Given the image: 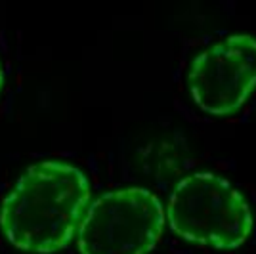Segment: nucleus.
I'll use <instances>...</instances> for the list:
<instances>
[{
  "instance_id": "nucleus-5",
  "label": "nucleus",
  "mask_w": 256,
  "mask_h": 254,
  "mask_svg": "<svg viewBox=\"0 0 256 254\" xmlns=\"http://www.w3.org/2000/svg\"><path fill=\"white\" fill-rule=\"evenodd\" d=\"M4 88V67H2V62H0V92Z\"/></svg>"
},
{
  "instance_id": "nucleus-1",
  "label": "nucleus",
  "mask_w": 256,
  "mask_h": 254,
  "mask_svg": "<svg viewBox=\"0 0 256 254\" xmlns=\"http://www.w3.org/2000/svg\"><path fill=\"white\" fill-rule=\"evenodd\" d=\"M90 182L64 160H42L20 176L0 206V228L16 248L52 254L78 232L90 204Z\"/></svg>"
},
{
  "instance_id": "nucleus-2",
  "label": "nucleus",
  "mask_w": 256,
  "mask_h": 254,
  "mask_svg": "<svg viewBox=\"0 0 256 254\" xmlns=\"http://www.w3.org/2000/svg\"><path fill=\"white\" fill-rule=\"evenodd\" d=\"M164 212L178 237L214 250L243 246L254 230V216L245 195L212 172H195L182 178Z\"/></svg>"
},
{
  "instance_id": "nucleus-3",
  "label": "nucleus",
  "mask_w": 256,
  "mask_h": 254,
  "mask_svg": "<svg viewBox=\"0 0 256 254\" xmlns=\"http://www.w3.org/2000/svg\"><path fill=\"white\" fill-rule=\"evenodd\" d=\"M166 212L144 188L107 191L92 201L78 226L80 254H148L160 241Z\"/></svg>"
},
{
  "instance_id": "nucleus-4",
  "label": "nucleus",
  "mask_w": 256,
  "mask_h": 254,
  "mask_svg": "<svg viewBox=\"0 0 256 254\" xmlns=\"http://www.w3.org/2000/svg\"><path fill=\"white\" fill-rule=\"evenodd\" d=\"M188 88L195 106L204 113H237L256 90V36L230 34L195 56Z\"/></svg>"
}]
</instances>
